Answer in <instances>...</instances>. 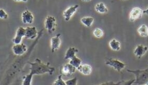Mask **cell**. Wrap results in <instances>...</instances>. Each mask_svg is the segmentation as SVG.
Returning <instances> with one entry per match:
<instances>
[{"label": "cell", "mask_w": 148, "mask_h": 85, "mask_svg": "<svg viewBox=\"0 0 148 85\" xmlns=\"http://www.w3.org/2000/svg\"><path fill=\"white\" fill-rule=\"evenodd\" d=\"M28 63L31 66L30 73L33 76L43 75L47 73L52 75L55 71V68L50 66L49 62L43 63L39 58H36L34 62H28Z\"/></svg>", "instance_id": "1"}, {"label": "cell", "mask_w": 148, "mask_h": 85, "mask_svg": "<svg viewBox=\"0 0 148 85\" xmlns=\"http://www.w3.org/2000/svg\"><path fill=\"white\" fill-rule=\"evenodd\" d=\"M129 73H132L136 76L135 82L133 83L136 85H144L148 82V68L145 70H127Z\"/></svg>", "instance_id": "2"}, {"label": "cell", "mask_w": 148, "mask_h": 85, "mask_svg": "<svg viewBox=\"0 0 148 85\" xmlns=\"http://www.w3.org/2000/svg\"><path fill=\"white\" fill-rule=\"evenodd\" d=\"M105 64L108 66L112 67L114 70L117 71L119 73H121L122 70L125 68L126 64L117 59H109L105 61Z\"/></svg>", "instance_id": "3"}, {"label": "cell", "mask_w": 148, "mask_h": 85, "mask_svg": "<svg viewBox=\"0 0 148 85\" xmlns=\"http://www.w3.org/2000/svg\"><path fill=\"white\" fill-rule=\"evenodd\" d=\"M56 19L53 16H48L45 20V28L48 33L51 34L55 31Z\"/></svg>", "instance_id": "4"}, {"label": "cell", "mask_w": 148, "mask_h": 85, "mask_svg": "<svg viewBox=\"0 0 148 85\" xmlns=\"http://www.w3.org/2000/svg\"><path fill=\"white\" fill-rule=\"evenodd\" d=\"M143 15V10L138 7L133 8L130 12L129 19L131 22H134L141 18Z\"/></svg>", "instance_id": "5"}, {"label": "cell", "mask_w": 148, "mask_h": 85, "mask_svg": "<svg viewBox=\"0 0 148 85\" xmlns=\"http://www.w3.org/2000/svg\"><path fill=\"white\" fill-rule=\"evenodd\" d=\"M76 69H77L75 66L69 63L68 64H65L60 68V73L62 76H71L75 73Z\"/></svg>", "instance_id": "6"}, {"label": "cell", "mask_w": 148, "mask_h": 85, "mask_svg": "<svg viewBox=\"0 0 148 85\" xmlns=\"http://www.w3.org/2000/svg\"><path fill=\"white\" fill-rule=\"evenodd\" d=\"M26 28L23 27H19L16 32V36L12 39L13 43L14 44L21 43L22 38L25 36Z\"/></svg>", "instance_id": "7"}, {"label": "cell", "mask_w": 148, "mask_h": 85, "mask_svg": "<svg viewBox=\"0 0 148 85\" xmlns=\"http://www.w3.org/2000/svg\"><path fill=\"white\" fill-rule=\"evenodd\" d=\"M79 8V5L76 4L73 6H70L65 10L63 13V16L65 18L66 21H68L71 19L72 16L74 15L77 11V9Z\"/></svg>", "instance_id": "8"}, {"label": "cell", "mask_w": 148, "mask_h": 85, "mask_svg": "<svg viewBox=\"0 0 148 85\" xmlns=\"http://www.w3.org/2000/svg\"><path fill=\"white\" fill-rule=\"evenodd\" d=\"M12 50L13 53L16 55L21 56L27 52V46L24 43L15 44L14 46H13Z\"/></svg>", "instance_id": "9"}, {"label": "cell", "mask_w": 148, "mask_h": 85, "mask_svg": "<svg viewBox=\"0 0 148 85\" xmlns=\"http://www.w3.org/2000/svg\"><path fill=\"white\" fill-rule=\"evenodd\" d=\"M61 34H58L51 39V49L53 53L58 50L61 44Z\"/></svg>", "instance_id": "10"}, {"label": "cell", "mask_w": 148, "mask_h": 85, "mask_svg": "<svg viewBox=\"0 0 148 85\" xmlns=\"http://www.w3.org/2000/svg\"><path fill=\"white\" fill-rule=\"evenodd\" d=\"M34 17L32 13L28 10L22 13V21L25 24H31L34 22Z\"/></svg>", "instance_id": "11"}, {"label": "cell", "mask_w": 148, "mask_h": 85, "mask_svg": "<svg viewBox=\"0 0 148 85\" xmlns=\"http://www.w3.org/2000/svg\"><path fill=\"white\" fill-rule=\"evenodd\" d=\"M38 35V32L36 27H27L26 28V34L25 37L27 39H34Z\"/></svg>", "instance_id": "12"}, {"label": "cell", "mask_w": 148, "mask_h": 85, "mask_svg": "<svg viewBox=\"0 0 148 85\" xmlns=\"http://www.w3.org/2000/svg\"><path fill=\"white\" fill-rule=\"evenodd\" d=\"M148 50L147 46H144L142 44L138 45L134 50V54L136 57H138L139 59H141L145 54Z\"/></svg>", "instance_id": "13"}, {"label": "cell", "mask_w": 148, "mask_h": 85, "mask_svg": "<svg viewBox=\"0 0 148 85\" xmlns=\"http://www.w3.org/2000/svg\"><path fill=\"white\" fill-rule=\"evenodd\" d=\"M77 70L84 76H89L92 72V68L90 64H81Z\"/></svg>", "instance_id": "14"}, {"label": "cell", "mask_w": 148, "mask_h": 85, "mask_svg": "<svg viewBox=\"0 0 148 85\" xmlns=\"http://www.w3.org/2000/svg\"><path fill=\"white\" fill-rule=\"evenodd\" d=\"M78 52V50L76 48L74 47H70L68 48V50L66 51L65 54V60L71 59L74 57H75V54Z\"/></svg>", "instance_id": "15"}, {"label": "cell", "mask_w": 148, "mask_h": 85, "mask_svg": "<svg viewBox=\"0 0 148 85\" xmlns=\"http://www.w3.org/2000/svg\"><path fill=\"white\" fill-rule=\"evenodd\" d=\"M95 9L96 11L101 14H104L108 12V8L105 6L104 3H97L96 4L95 6Z\"/></svg>", "instance_id": "16"}, {"label": "cell", "mask_w": 148, "mask_h": 85, "mask_svg": "<svg viewBox=\"0 0 148 85\" xmlns=\"http://www.w3.org/2000/svg\"><path fill=\"white\" fill-rule=\"evenodd\" d=\"M109 45L111 49L114 51H119L120 50L121 43L120 41H117L115 38H113L110 41Z\"/></svg>", "instance_id": "17"}, {"label": "cell", "mask_w": 148, "mask_h": 85, "mask_svg": "<svg viewBox=\"0 0 148 85\" xmlns=\"http://www.w3.org/2000/svg\"><path fill=\"white\" fill-rule=\"evenodd\" d=\"M138 32L140 36L147 37L148 36V27L145 24L140 26L138 29Z\"/></svg>", "instance_id": "18"}, {"label": "cell", "mask_w": 148, "mask_h": 85, "mask_svg": "<svg viewBox=\"0 0 148 85\" xmlns=\"http://www.w3.org/2000/svg\"><path fill=\"white\" fill-rule=\"evenodd\" d=\"M80 21L87 27H90L94 21V19L92 17H84L80 19Z\"/></svg>", "instance_id": "19"}, {"label": "cell", "mask_w": 148, "mask_h": 85, "mask_svg": "<svg viewBox=\"0 0 148 85\" xmlns=\"http://www.w3.org/2000/svg\"><path fill=\"white\" fill-rule=\"evenodd\" d=\"M82 60L76 56L71 59L69 61V63L72 66H75L76 69L80 66V65L82 64Z\"/></svg>", "instance_id": "20"}, {"label": "cell", "mask_w": 148, "mask_h": 85, "mask_svg": "<svg viewBox=\"0 0 148 85\" xmlns=\"http://www.w3.org/2000/svg\"><path fill=\"white\" fill-rule=\"evenodd\" d=\"M32 78L33 75H31V73H29L26 76H24L23 78V85H31L32 84Z\"/></svg>", "instance_id": "21"}, {"label": "cell", "mask_w": 148, "mask_h": 85, "mask_svg": "<svg viewBox=\"0 0 148 85\" xmlns=\"http://www.w3.org/2000/svg\"><path fill=\"white\" fill-rule=\"evenodd\" d=\"M93 35L96 38H101L104 35V32L101 29L96 28L93 31Z\"/></svg>", "instance_id": "22"}, {"label": "cell", "mask_w": 148, "mask_h": 85, "mask_svg": "<svg viewBox=\"0 0 148 85\" xmlns=\"http://www.w3.org/2000/svg\"><path fill=\"white\" fill-rule=\"evenodd\" d=\"M62 74L59 75L58 77V78L52 84L54 85H66L65 81L62 80Z\"/></svg>", "instance_id": "23"}, {"label": "cell", "mask_w": 148, "mask_h": 85, "mask_svg": "<svg viewBox=\"0 0 148 85\" xmlns=\"http://www.w3.org/2000/svg\"><path fill=\"white\" fill-rule=\"evenodd\" d=\"M78 79L76 77H75L73 79H69L65 81L66 85H76L77 84Z\"/></svg>", "instance_id": "24"}, {"label": "cell", "mask_w": 148, "mask_h": 85, "mask_svg": "<svg viewBox=\"0 0 148 85\" xmlns=\"http://www.w3.org/2000/svg\"><path fill=\"white\" fill-rule=\"evenodd\" d=\"M0 18L2 19H6L8 18V15L3 9L0 10Z\"/></svg>", "instance_id": "25"}, {"label": "cell", "mask_w": 148, "mask_h": 85, "mask_svg": "<svg viewBox=\"0 0 148 85\" xmlns=\"http://www.w3.org/2000/svg\"><path fill=\"white\" fill-rule=\"evenodd\" d=\"M14 1H15V2H20V1H22V2H27L28 1V0H14Z\"/></svg>", "instance_id": "26"}, {"label": "cell", "mask_w": 148, "mask_h": 85, "mask_svg": "<svg viewBox=\"0 0 148 85\" xmlns=\"http://www.w3.org/2000/svg\"><path fill=\"white\" fill-rule=\"evenodd\" d=\"M143 14L147 15L148 16V8L147 9L145 10H143Z\"/></svg>", "instance_id": "27"}, {"label": "cell", "mask_w": 148, "mask_h": 85, "mask_svg": "<svg viewBox=\"0 0 148 85\" xmlns=\"http://www.w3.org/2000/svg\"><path fill=\"white\" fill-rule=\"evenodd\" d=\"M83 2H90L91 0H82Z\"/></svg>", "instance_id": "28"}, {"label": "cell", "mask_w": 148, "mask_h": 85, "mask_svg": "<svg viewBox=\"0 0 148 85\" xmlns=\"http://www.w3.org/2000/svg\"><path fill=\"white\" fill-rule=\"evenodd\" d=\"M147 63H148V62H147Z\"/></svg>", "instance_id": "29"}]
</instances>
